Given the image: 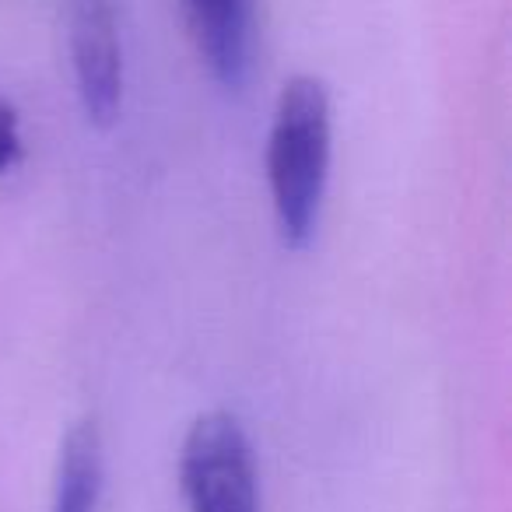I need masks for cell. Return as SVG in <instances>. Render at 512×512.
Masks as SVG:
<instances>
[{
    "label": "cell",
    "instance_id": "2",
    "mask_svg": "<svg viewBox=\"0 0 512 512\" xmlns=\"http://www.w3.org/2000/svg\"><path fill=\"white\" fill-rule=\"evenodd\" d=\"M179 488L190 512H264L253 442L235 414L207 411L179 449Z\"/></svg>",
    "mask_w": 512,
    "mask_h": 512
},
{
    "label": "cell",
    "instance_id": "6",
    "mask_svg": "<svg viewBox=\"0 0 512 512\" xmlns=\"http://www.w3.org/2000/svg\"><path fill=\"white\" fill-rule=\"evenodd\" d=\"M25 155V137H22V120L11 99L0 95V176L11 172Z\"/></svg>",
    "mask_w": 512,
    "mask_h": 512
},
{
    "label": "cell",
    "instance_id": "3",
    "mask_svg": "<svg viewBox=\"0 0 512 512\" xmlns=\"http://www.w3.org/2000/svg\"><path fill=\"white\" fill-rule=\"evenodd\" d=\"M71 60L88 123L113 127L123 113V36L116 0H74Z\"/></svg>",
    "mask_w": 512,
    "mask_h": 512
},
{
    "label": "cell",
    "instance_id": "5",
    "mask_svg": "<svg viewBox=\"0 0 512 512\" xmlns=\"http://www.w3.org/2000/svg\"><path fill=\"white\" fill-rule=\"evenodd\" d=\"M102 495V435L92 421L67 432L57 460L50 512H95Z\"/></svg>",
    "mask_w": 512,
    "mask_h": 512
},
{
    "label": "cell",
    "instance_id": "4",
    "mask_svg": "<svg viewBox=\"0 0 512 512\" xmlns=\"http://www.w3.org/2000/svg\"><path fill=\"white\" fill-rule=\"evenodd\" d=\"M186 18L211 78L228 92H242L256 57L253 0H186Z\"/></svg>",
    "mask_w": 512,
    "mask_h": 512
},
{
    "label": "cell",
    "instance_id": "1",
    "mask_svg": "<svg viewBox=\"0 0 512 512\" xmlns=\"http://www.w3.org/2000/svg\"><path fill=\"white\" fill-rule=\"evenodd\" d=\"M334 106L313 74L285 81L267 134V186L285 246L306 249L316 235L330 176Z\"/></svg>",
    "mask_w": 512,
    "mask_h": 512
}]
</instances>
